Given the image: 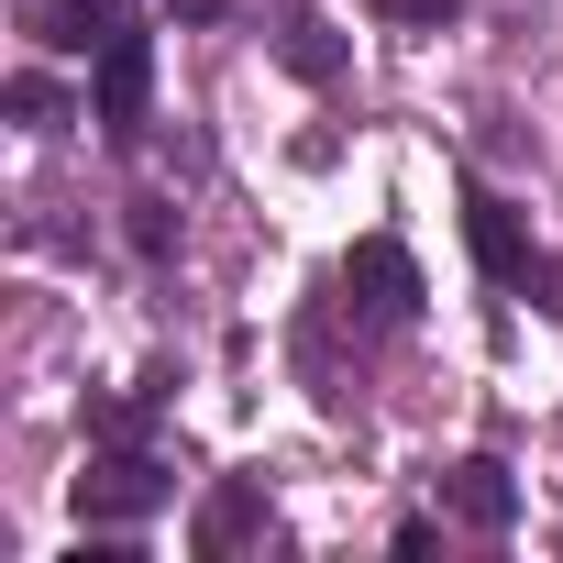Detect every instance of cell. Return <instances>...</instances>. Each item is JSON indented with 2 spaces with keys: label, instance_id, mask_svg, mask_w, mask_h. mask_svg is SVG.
Returning <instances> with one entry per match:
<instances>
[{
  "label": "cell",
  "instance_id": "6da1fadb",
  "mask_svg": "<svg viewBox=\"0 0 563 563\" xmlns=\"http://www.w3.org/2000/svg\"><path fill=\"white\" fill-rule=\"evenodd\" d=\"M464 243H475V265H486V288H508V299L552 310V265H541L530 221H519V210H508L497 188H464Z\"/></svg>",
  "mask_w": 563,
  "mask_h": 563
},
{
  "label": "cell",
  "instance_id": "7a4b0ae2",
  "mask_svg": "<svg viewBox=\"0 0 563 563\" xmlns=\"http://www.w3.org/2000/svg\"><path fill=\"white\" fill-rule=\"evenodd\" d=\"M144 111H155V34H111L100 56H89V122L111 133V144H144Z\"/></svg>",
  "mask_w": 563,
  "mask_h": 563
},
{
  "label": "cell",
  "instance_id": "3957f363",
  "mask_svg": "<svg viewBox=\"0 0 563 563\" xmlns=\"http://www.w3.org/2000/svg\"><path fill=\"white\" fill-rule=\"evenodd\" d=\"M155 508H166V464H155L144 442H100L89 475H78V519H89V530H133V519H155Z\"/></svg>",
  "mask_w": 563,
  "mask_h": 563
},
{
  "label": "cell",
  "instance_id": "277c9868",
  "mask_svg": "<svg viewBox=\"0 0 563 563\" xmlns=\"http://www.w3.org/2000/svg\"><path fill=\"white\" fill-rule=\"evenodd\" d=\"M343 299H354L376 332H409V321H420V265H409V243L365 232V243L343 254Z\"/></svg>",
  "mask_w": 563,
  "mask_h": 563
},
{
  "label": "cell",
  "instance_id": "5b68a950",
  "mask_svg": "<svg viewBox=\"0 0 563 563\" xmlns=\"http://www.w3.org/2000/svg\"><path fill=\"white\" fill-rule=\"evenodd\" d=\"M265 541V475H221L210 497H199V519H188V552L199 563H232V552H254Z\"/></svg>",
  "mask_w": 563,
  "mask_h": 563
},
{
  "label": "cell",
  "instance_id": "8992f818",
  "mask_svg": "<svg viewBox=\"0 0 563 563\" xmlns=\"http://www.w3.org/2000/svg\"><path fill=\"white\" fill-rule=\"evenodd\" d=\"M442 497H453V519H464V530H486V541L519 519V486H508V464H497V453H464V464L442 475Z\"/></svg>",
  "mask_w": 563,
  "mask_h": 563
},
{
  "label": "cell",
  "instance_id": "52a82bcc",
  "mask_svg": "<svg viewBox=\"0 0 563 563\" xmlns=\"http://www.w3.org/2000/svg\"><path fill=\"white\" fill-rule=\"evenodd\" d=\"M34 45H56V56H100L111 34H122V12H111V0H34Z\"/></svg>",
  "mask_w": 563,
  "mask_h": 563
},
{
  "label": "cell",
  "instance_id": "ba28073f",
  "mask_svg": "<svg viewBox=\"0 0 563 563\" xmlns=\"http://www.w3.org/2000/svg\"><path fill=\"white\" fill-rule=\"evenodd\" d=\"M166 387H177V376H144L133 398H100V409H89V442H144L155 409H166Z\"/></svg>",
  "mask_w": 563,
  "mask_h": 563
},
{
  "label": "cell",
  "instance_id": "9c48e42d",
  "mask_svg": "<svg viewBox=\"0 0 563 563\" xmlns=\"http://www.w3.org/2000/svg\"><path fill=\"white\" fill-rule=\"evenodd\" d=\"M288 67H299L310 89H332V67H343V56H332V34H321V12H310V0H288Z\"/></svg>",
  "mask_w": 563,
  "mask_h": 563
},
{
  "label": "cell",
  "instance_id": "30bf717a",
  "mask_svg": "<svg viewBox=\"0 0 563 563\" xmlns=\"http://www.w3.org/2000/svg\"><path fill=\"white\" fill-rule=\"evenodd\" d=\"M12 122H23V133H67L78 111H67V89H56L45 67H23V78H12Z\"/></svg>",
  "mask_w": 563,
  "mask_h": 563
},
{
  "label": "cell",
  "instance_id": "8fae6325",
  "mask_svg": "<svg viewBox=\"0 0 563 563\" xmlns=\"http://www.w3.org/2000/svg\"><path fill=\"white\" fill-rule=\"evenodd\" d=\"M133 254H155V265L177 254V210L166 199H133Z\"/></svg>",
  "mask_w": 563,
  "mask_h": 563
},
{
  "label": "cell",
  "instance_id": "7c38bea8",
  "mask_svg": "<svg viewBox=\"0 0 563 563\" xmlns=\"http://www.w3.org/2000/svg\"><path fill=\"white\" fill-rule=\"evenodd\" d=\"M376 12H387V23H409V34H442L464 0H376Z\"/></svg>",
  "mask_w": 563,
  "mask_h": 563
},
{
  "label": "cell",
  "instance_id": "4fadbf2b",
  "mask_svg": "<svg viewBox=\"0 0 563 563\" xmlns=\"http://www.w3.org/2000/svg\"><path fill=\"white\" fill-rule=\"evenodd\" d=\"M166 12H177V23H221V12H232V0H166Z\"/></svg>",
  "mask_w": 563,
  "mask_h": 563
}]
</instances>
